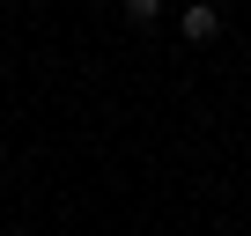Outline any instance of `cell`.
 <instances>
[{"mask_svg":"<svg viewBox=\"0 0 251 236\" xmlns=\"http://www.w3.org/2000/svg\"><path fill=\"white\" fill-rule=\"evenodd\" d=\"M177 30H185V45H214V37H222V8H207V0H192V8L177 15Z\"/></svg>","mask_w":251,"mask_h":236,"instance_id":"cell-1","label":"cell"},{"mask_svg":"<svg viewBox=\"0 0 251 236\" xmlns=\"http://www.w3.org/2000/svg\"><path fill=\"white\" fill-rule=\"evenodd\" d=\"M155 15H163V0H126V23H141V30H148Z\"/></svg>","mask_w":251,"mask_h":236,"instance_id":"cell-2","label":"cell"}]
</instances>
